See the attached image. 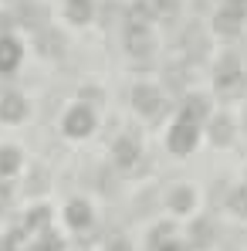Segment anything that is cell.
Masks as SVG:
<instances>
[{
	"mask_svg": "<svg viewBox=\"0 0 247 251\" xmlns=\"http://www.w3.org/2000/svg\"><path fill=\"white\" fill-rule=\"evenodd\" d=\"M230 210H234V214H247V190H241V194L230 197Z\"/></svg>",
	"mask_w": 247,
	"mask_h": 251,
	"instance_id": "1",
	"label": "cell"
},
{
	"mask_svg": "<svg viewBox=\"0 0 247 251\" xmlns=\"http://www.w3.org/2000/svg\"><path fill=\"white\" fill-rule=\"evenodd\" d=\"M190 201H193V197H190V190H180V194L173 197V207H176V210H186V207H190Z\"/></svg>",
	"mask_w": 247,
	"mask_h": 251,
	"instance_id": "2",
	"label": "cell"
},
{
	"mask_svg": "<svg viewBox=\"0 0 247 251\" xmlns=\"http://www.w3.org/2000/svg\"><path fill=\"white\" fill-rule=\"evenodd\" d=\"M112 251H129V248H125L122 241H115V245H112Z\"/></svg>",
	"mask_w": 247,
	"mask_h": 251,
	"instance_id": "4",
	"label": "cell"
},
{
	"mask_svg": "<svg viewBox=\"0 0 247 251\" xmlns=\"http://www.w3.org/2000/svg\"><path fill=\"white\" fill-rule=\"evenodd\" d=\"M71 221H75V224H85V221H88V214H85V204H71Z\"/></svg>",
	"mask_w": 247,
	"mask_h": 251,
	"instance_id": "3",
	"label": "cell"
}]
</instances>
